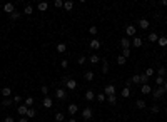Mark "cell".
Segmentation results:
<instances>
[{
    "label": "cell",
    "mask_w": 167,
    "mask_h": 122,
    "mask_svg": "<svg viewBox=\"0 0 167 122\" xmlns=\"http://www.w3.org/2000/svg\"><path fill=\"white\" fill-rule=\"evenodd\" d=\"M27 110H28V107L25 105V104H20V105L17 107V112H19L20 116H27Z\"/></svg>",
    "instance_id": "52a82bcc"
},
{
    "label": "cell",
    "mask_w": 167,
    "mask_h": 122,
    "mask_svg": "<svg viewBox=\"0 0 167 122\" xmlns=\"http://www.w3.org/2000/svg\"><path fill=\"white\" fill-rule=\"evenodd\" d=\"M85 62H87V59H85L84 55H82V57H79V60H77V64H79V65H84Z\"/></svg>",
    "instance_id": "f6af8a7d"
},
{
    "label": "cell",
    "mask_w": 167,
    "mask_h": 122,
    "mask_svg": "<svg viewBox=\"0 0 167 122\" xmlns=\"http://www.w3.org/2000/svg\"><path fill=\"white\" fill-rule=\"evenodd\" d=\"M157 74L161 75V77H165V74H167V70H165V67H159V70H157Z\"/></svg>",
    "instance_id": "f35d334b"
},
{
    "label": "cell",
    "mask_w": 167,
    "mask_h": 122,
    "mask_svg": "<svg viewBox=\"0 0 167 122\" xmlns=\"http://www.w3.org/2000/svg\"><path fill=\"white\" fill-rule=\"evenodd\" d=\"M72 9H74V2H63V10L70 12Z\"/></svg>",
    "instance_id": "cb8c5ba5"
},
{
    "label": "cell",
    "mask_w": 167,
    "mask_h": 122,
    "mask_svg": "<svg viewBox=\"0 0 167 122\" xmlns=\"http://www.w3.org/2000/svg\"><path fill=\"white\" fill-rule=\"evenodd\" d=\"M3 105H5V107H9V105H12V104H13V99H10V97H7V99H3Z\"/></svg>",
    "instance_id": "d590c367"
},
{
    "label": "cell",
    "mask_w": 167,
    "mask_h": 122,
    "mask_svg": "<svg viewBox=\"0 0 167 122\" xmlns=\"http://www.w3.org/2000/svg\"><path fill=\"white\" fill-rule=\"evenodd\" d=\"M147 39H149V42H157V40H159V35H157V34H150Z\"/></svg>",
    "instance_id": "d6a6232c"
},
{
    "label": "cell",
    "mask_w": 167,
    "mask_h": 122,
    "mask_svg": "<svg viewBox=\"0 0 167 122\" xmlns=\"http://www.w3.org/2000/svg\"><path fill=\"white\" fill-rule=\"evenodd\" d=\"M67 50V45L65 44H62V42H60V44H57V52L59 54H63Z\"/></svg>",
    "instance_id": "7402d4cb"
},
{
    "label": "cell",
    "mask_w": 167,
    "mask_h": 122,
    "mask_svg": "<svg viewBox=\"0 0 167 122\" xmlns=\"http://www.w3.org/2000/svg\"><path fill=\"white\" fill-rule=\"evenodd\" d=\"M120 95H122V97L124 99H127V97H129V95H130V89H122V94H120Z\"/></svg>",
    "instance_id": "e575fe53"
},
{
    "label": "cell",
    "mask_w": 167,
    "mask_h": 122,
    "mask_svg": "<svg viewBox=\"0 0 167 122\" xmlns=\"http://www.w3.org/2000/svg\"><path fill=\"white\" fill-rule=\"evenodd\" d=\"M122 55L125 57V59H127V57H130V49H122Z\"/></svg>",
    "instance_id": "60d3db41"
},
{
    "label": "cell",
    "mask_w": 167,
    "mask_h": 122,
    "mask_svg": "<svg viewBox=\"0 0 167 122\" xmlns=\"http://www.w3.org/2000/svg\"><path fill=\"white\" fill-rule=\"evenodd\" d=\"M55 7H63V2L62 0H55Z\"/></svg>",
    "instance_id": "f907efd6"
},
{
    "label": "cell",
    "mask_w": 167,
    "mask_h": 122,
    "mask_svg": "<svg viewBox=\"0 0 167 122\" xmlns=\"http://www.w3.org/2000/svg\"><path fill=\"white\" fill-rule=\"evenodd\" d=\"M67 82H69V77H67V75H63L62 80H60V84H62V85H67Z\"/></svg>",
    "instance_id": "c3c4849f"
},
{
    "label": "cell",
    "mask_w": 167,
    "mask_h": 122,
    "mask_svg": "<svg viewBox=\"0 0 167 122\" xmlns=\"http://www.w3.org/2000/svg\"><path fill=\"white\" fill-rule=\"evenodd\" d=\"M67 110H69V114H70V116H75V114L79 112V105H77V104H69Z\"/></svg>",
    "instance_id": "277c9868"
},
{
    "label": "cell",
    "mask_w": 167,
    "mask_h": 122,
    "mask_svg": "<svg viewBox=\"0 0 167 122\" xmlns=\"http://www.w3.org/2000/svg\"><path fill=\"white\" fill-rule=\"evenodd\" d=\"M165 114H167V109H165Z\"/></svg>",
    "instance_id": "6f0895ef"
},
{
    "label": "cell",
    "mask_w": 167,
    "mask_h": 122,
    "mask_svg": "<svg viewBox=\"0 0 167 122\" xmlns=\"http://www.w3.org/2000/svg\"><path fill=\"white\" fill-rule=\"evenodd\" d=\"M10 94H12V89H9V87H3V89H2V95H3V99L10 97Z\"/></svg>",
    "instance_id": "ffe728a7"
},
{
    "label": "cell",
    "mask_w": 167,
    "mask_h": 122,
    "mask_svg": "<svg viewBox=\"0 0 167 122\" xmlns=\"http://www.w3.org/2000/svg\"><path fill=\"white\" fill-rule=\"evenodd\" d=\"M42 104H44V107H45V109H50V107H52V104H54V100H52V99L47 95V97H44V102H42Z\"/></svg>",
    "instance_id": "30bf717a"
},
{
    "label": "cell",
    "mask_w": 167,
    "mask_h": 122,
    "mask_svg": "<svg viewBox=\"0 0 167 122\" xmlns=\"http://www.w3.org/2000/svg\"><path fill=\"white\" fill-rule=\"evenodd\" d=\"M89 34H90V35H95V34H97V27H95V25H92V27L89 28Z\"/></svg>",
    "instance_id": "ee69618b"
},
{
    "label": "cell",
    "mask_w": 167,
    "mask_h": 122,
    "mask_svg": "<svg viewBox=\"0 0 167 122\" xmlns=\"http://www.w3.org/2000/svg\"><path fill=\"white\" fill-rule=\"evenodd\" d=\"M157 44L161 45V47H167V37H159Z\"/></svg>",
    "instance_id": "4316f807"
},
{
    "label": "cell",
    "mask_w": 167,
    "mask_h": 122,
    "mask_svg": "<svg viewBox=\"0 0 167 122\" xmlns=\"http://www.w3.org/2000/svg\"><path fill=\"white\" fill-rule=\"evenodd\" d=\"M67 89H70V90H74V89H77V80H74V79H69V82H67L65 85Z\"/></svg>",
    "instance_id": "7c38bea8"
},
{
    "label": "cell",
    "mask_w": 167,
    "mask_h": 122,
    "mask_svg": "<svg viewBox=\"0 0 167 122\" xmlns=\"http://www.w3.org/2000/svg\"><path fill=\"white\" fill-rule=\"evenodd\" d=\"M150 90H152V89H150V85H149V84H144L140 87V92H142V94H150Z\"/></svg>",
    "instance_id": "d6986e66"
},
{
    "label": "cell",
    "mask_w": 167,
    "mask_h": 122,
    "mask_svg": "<svg viewBox=\"0 0 167 122\" xmlns=\"http://www.w3.org/2000/svg\"><path fill=\"white\" fill-rule=\"evenodd\" d=\"M104 94H105V97H107V95H114V94H115V85H112V84L105 85V89H104Z\"/></svg>",
    "instance_id": "3957f363"
},
{
    "label": "cell",
    "mask_w": 167,
    "mask_h": 122,
    "mask_svg": "<svg viewBox=\"0 0 167 122\" xmlns=\"http://www.w3.org/2000/svg\"><path fill=\"white\" fill-rule=\"evenodd\" d=\"M149 79H150V77H147L145 74H140V84H142V85H144V84H147V82H149Z\"/></svg>",
    "instance_id": "836d02e7"
},
{
    "label": "cell",
    "mask_w": 167,
    "mask_h": 122,
    "mask_svg": "<svg viewBox=\"0 0 167 122\" xmlns=\"http://www.w3.org/2000/svg\"><path fill=\"white\" fill-rule=\"evenodd\" d=\"M90 49H94V50L100 49V42H99L97 39H94V40H90Z\"/></svg>",
    "instance_id": "ac0fdd59"
},
{
    "label": "cell",
    "mask_w": 167,
    "mask_h": 122,
    "mask_svg": "<svg viewBox=\"0 0 167 122\" xmlns=\"http://www.w3.org/2000/svg\"><path fill=\"white\" fill-rule=\"evenodd\" d=\"M9 19H10V20H19V19H20V12H19V10L12 12V13L9 15Z\"/></svg>",
    "instance_id": "44dd1931"
},
{
    "label": "cell",
    "mask_w": 167,
    "mask_h": 122,
    "mask_svg": "<svg viewBox=\"0 0 167 122\" xmlns=\"http://www.w3.org/2000/svg\"><path fill=\"white\" fill-rule=\"evenodd\" d=\"M136 107H137V109H145V107H147V104H145V100L137 99L136 100Z\"/></svg>",
    "instance_id": "2e32d148"
},
{
    "label": "cell",
    "mask_w": 167,
    "mask_h": 122,
    "mask_svg": "<svg viewBox=\"0 0 167 122\" xmlns=\"http://www.w3.org/2000/svg\"><path fill=\"white\" fill-rule=\"evenodd\" d=\"M19 122H28V119H27V117H22V119H20Z\"/></svg>",
    "instance_id": "db71d44e"
},
{
    "label": "cell",
    "mask_w": 167,
    "mask_h": 122,
    "mask_svg": "<svg viewBox=\"0 0 167 122\" xmlns=\"http://www.w3.org/2000/svg\"><path fill=\"white\" fill-rule=\"evenodd\" d=\"M37 9L40 10V12H45V10L49 9V3L47 2H38V5H37Z\"/></svg>",
    "instance_id": "e0dca14e"
},
{
    "label": "cell",
    "mask_w": 167,
    "mask_h": 122,
    "mask_svg": "<svg viewBox=\"0 0 167 122\" xmlns=\"http://www.w3.org/2000/svg\"><path fill=\"white\" fill-rule=\"evenodd\" d=\"M67 122H77V120H75V119H74V117H70V119H69V120H67Z\"/></svg>",
    "instance_id": "11a10c76"
},
{
    "label": "cell",
    "mask_w": 167,
    "mask_h": 122,
    "mask_svg": "<svg viewBox=\"0 0 167 122\" xmlns=\"http://www.w3.org/2000/svg\"><path fill=\"white\" fill-rule=\"evenodd\" d=\"M55 97L59 100H65L67 99V90L65 89H57L55 90Z\"/></svg>",
    "instance_id": "7a4b0ae2"
},
{
    "label": "cell",
    "mask_w": 167,
    "mask_h": 122,
    "mask_svg": "<svg viewBox=\"0 0 167 122\" xmlns=\"http://www.w3.org/2000/svg\"><path fill=\"white\" fill-rule=\"evenodd\" d=\"M130 85H132V80H130V79H129V80H125V87L130 89Z\"/></svg>",
    "instance_id": "f5cc1de1"
},
{
    "label": "cell",
    "mask_w": 167,
    "mask_h": 122,
    "mask_svg": "<svg viewBox=\"0 0 167 122\" xmlns=\"http://www.w3.org/2000/svg\"><path fill=\"white\" fill-rule=\"evenodd\" d=\"M54 117H55V122H62L63 119H65V116H63L62 112H57V114H55Z\"/></svg>",
    "instance_id": "83f0119b"
},
{
    "label": "cell",
    "mask_w": 167,
    "mask_h": 122,
    "mask_svg": "<svg viewBox=\"0 0 167 122\" xmlns=\"http://www.w3.org/2000/svg\"><path fill=\"white\" fill-rule=\"evenodd\" d=\"M97 100H99V102H105V100H107V97H105V94H99V95H97Z\"/></svg>",
    "instance_id": "b9f144b4"
},
{
    "label": "cell",
    "mask_w": 167,
    "mask_h": 122,
    "mask_svg": "<svg viewBox=\"0 0 167 122\" xmlns=\"http://www.w3.org/2000/svg\"><path fill=\"white\" fill-rule=\"evenodd\" d=\"M3 10H5L7 13H12V12H15V9H13V3H5V5H3Z\"/></svg>",
    "instance_id": "4fadbf2b"
},
{
    "label": "cell",
    "mask_w": 167,
    "mask_h": 122,
    "mask_svg": "<svg viewBox=\"0 0 167 122\" xmlns=\"http://www.w3.org/2000/svg\"><path fill=\"white\" fill-rule=\"evenodd\" d=\"M162 5H165V7H167V0H162Z\"/></svg>",
    "instance_id": "9f6ffc18"
},
{
    "label": "cell",
    "mask_w": 167,
    "mask_h": 122,
    "mask_svg": "<svg viewBox=\"0 0 167 122\" xmlns=\"http://www.w3.org/2000/svg\"><path fill=\"white\" fill-rule=\"evenodd\" d=\"M100 62H102V74H107L109 72V62H107V59H100Z\"/></svg>",
    "instance_id": "8fae6325"
},
{
    "label": "cell",
    "mask_w": 167,
    "mask_h": 122,
    "mask_svg": "<svg viewBox=\"0 0 167 122\" xmlns=\"http://www.w3.org/2000/svg\"><path fill=\"white\" fill-rule=\"evenodd\" d=\"M35 116H37V110H35L34 107H30V109L27 110V116H25V117H27V119H34Z\"/></svg>",
    "instance_id": "5bb4252c"
},
{
    "label": "cell",
    "mask_w": 167,
    "mask_h": 122,
    "mask_svg": "<svg viewBox=\"0 0 167 122\" xmlns=\"http://www.w3.org/2000/svg\"><path fill=\"white\" fill-rule=\"evenodd\" d=\"M13 102H15V104H20V102H23V99L20 97V95H15V97H13Z\"/></svg>",
    "instance_id": "7dc6e473"
},
{
    "label": "cell",
    "mask_w": 167,
    "mask_h": 122,
    "mask_svg": "<svg viewBox=\"0 0 167 122\" xmlns=\"http://www.w3.org/2000/svg\"><path fill=\"white\" fill-rule=\"evenodd\" d=\"M165 92H167V90H165V89L161 85V87H157V89H154V90H152V95H154V99L157 100V99L164 97V94H165Z\"/></svg>",
    "instance_id": "6da1fadb"
},
{
    "label": "cell",
    "mask_w": 167,
    "mask_h": 122,
    "mask_svg": "<svg viewBox=\"0 0 167 122\" xmlns=\"http://www.w3.org/2000/svg\"><path fill=\"white\" fill-rule=\"evenodd\" d=\"M94 99H95V94H94V90H87V92H85V100L92 102Z\"/></svg>",
    "instance_id": "9a60e30c"
},
{
    "label": "cell",
    "mask_w": 167,
    "mask_h": 122,
    "mask_svg": "<svg viewBox=\"0 0 167 122\" xmlns=\"http://www.w3.org/2000/svg\"><path fill=\"white\" fill-rule=\"evenodd\" d=\"M132 45H134V47H140V45H142V39L140 37H134Z\"/></svg>",
    "instance_id": "d4e9b609"
},
{
    "label": "cell",
    "mask_w": 167,
    "mask_h": 122,
    "mask_svg": "<svg viewBox=\"0 0 167 122\" xmlns=\"http://www.w3.org/2000/svg\"><path fill=\"white\" fill-rule=\"evenodd\" d=\"M3 122H13V117H12V116L5 117V119H3Z\"/></svg>",
    "instance_id": "816d5d0a"
},
{
    "label": "cell",
    "mask_w": 167,
    "mask_h": 122,
    "mask_svg": "<svg viewBox=\"0 0 167 122\" xmlns=\"http://www.w3.org/2000/svg\"><path fill=\"white\" fill-rule=\"evenodd\" d=\"M130 80H132V84H140V75H139V74H136L132 79H130Z\"/></svg>",
    "instance_id": "74e56055"
},
{
    "label": "cell",
    "mask_w": 167,
    "mask_h": 122,
    "mask_svg": "<svg viewBox=\"0 0 167 122\" xmlns=\"http://www.w3.org/2000/svg\"><path fill=\"white\" fill-rule=\"evenodd\" d=\"M136 27L134 25H127L125 27V35H129V37H132V35H136Z\"/></svg>",
    "instance_id": "ba28073f"
},
{
    "label": "cell",
    "mask_w": 167,
    "mask_h": 122,
    "mask_svg": "<svg viewBox=\"0 0 167 122\" xmlns=\"http://www.w3.org/2000/svg\"><path fill=\"white\" fill-rule=\"evenodd\" d=\"M34 102H35V100H34V97H27L25 100H23V104H25V105L28 107V109H30V107L34 105Z\"/></svg>",
    "instance_id": "484cf974"
},
{
    "label": "cell",
    "mask_w": 167,
    "mask_h": 122,
    "mask_svg": "<svg viewBox=\"0 0 167 122\" xmlns=\"http://www.w3.org/2000/svg\"><path fill=\"white\" fill-rule=\"evenodd\" d=\"M159 110H161V107H159V105H157V104H154V105H152V107H150V112H152V114H157V112H159Z\"/></svg>",
    "instance_id": "ab89813d"
},
{
    "label": "cell",
    "mask_w": 167,
    "mask_h": 122,
    "mask_svg": "<svg viewBox=\"0 0 167 122\" xmlns=\"http://www.w3.org/2000/svg\"><path fill=\"white\" fill-rule=\"evenodd\" d=\"M82 117H84V120L92 119V109H90V107H85V109L82 110Z\"/></svg>",
    "instance_id": "5b68a950"
},
{
    "label": "cell",
    "mask_w": 167,
    "mask_h": 122,
    "mask_svg": "<svg viewBox=\"0 0 167 122\" xmlns=\"http://www.w3.org/2000/svg\"><path fill=\"white\" fill-rule=\"evenodd\" d=\"M145 75H147V77H150V75H154V69H152V67H149V69L147 70H145V72H144Z\"/></svg>",
    "instance_id": "bcb514c9"
},
{
    "label": "cell",
    "mask_w": 167,
    "mask_h": 122,
    "mask_svg": "<svg viewBox=\"0 0 167 122\" xmlns=\"http://www.w3.org/2000/svg\"><path fill=\"white\" fill-rule=\"evenodd\" d=\"M42 94H44V97H47V94H49V87H42Z\"/></svg>",
    "instance_id": "681fc988"
},
{
    "label": "cell",
    "mask_w": 167,
    "mask_h": 122,
    "mask_svg": "<svg viewBox=\"0 0 167 122\" xmlns=\"http://www.w3.org/2000/svg\"><path fill=\"white\" fill-rule=\"evenodd\" d=\"M164 77H161V75H157V77H155V84H157V87H161V85H164Z\"/></svg>",
    "instance_id": "f546056e"
},
{
    "label": "cell",
    "mask_w": 167,
    "mask_h": 122,
    "mask_svg": "<svg viewBox=\"0 0 167 122\" xmlns=\"http://www.w3.org/2000/svg\"><path fill=\"white\" fill-rule=\"evenodd\" d=\"M99 62H100V57L99 55H90V64L95 65V64H99Z\"/></svg>",
    "instance_id": "1f68e13d"
},
{
    "label": "cell",
    "mask_w": 167,
    "mask_h": 122,
    "mask_svg": "<svg viewBox=\"0 0 167 122\" xmlns=\"http://www.w3.org/2000/svg\"><path fill=\"white\" fill-rule=\"evenodd\" d=\"M85 80H89V82L94 80V72H92V70H89V72L85 74Z\"/></svg>",
    "instance_id": "8d00e7d4"
},
{
    "label": "cell",
    "mask_w": 167,
    "mask_h": 122,
    "mask_svg": "<svg viewBox=\"0 0 167 122\" xmlns=\"http://www.w3.org/2000/svg\"><path fill=\"white\" fill-rule=\"evenodd\" d=\"M60 65H62V69H67V67H69V60H67V59L60 60Z\"/></svg>",
    "instance_id": "7bdbcfd3"
},
{
    "label": "cell",
    "mask_w": 167,
    "mask_h": 122,
    "mask_svg": "<svg viewBox=\"0 0 167 122\" xmlns=\"http://www.w3.org/2000/svg\"><path fill=\"white\" fill-rule=\"evenodd\" d=\"M107 102L110 104V105H115V104H117V97H115V94H114V95H107Z\"/></svg>",
    "instance_id": "603a6c76"
},
{
    "label": "cell",
    "mask_w": 167,
    "mask_h": 122,
    "mask_svg": "<svg viewBox=\"0 0 167 122\" xmlns=\"http://www.w3.org/2000/svg\"><path fill=\"white\" fill-rule=\"evenodd\" d=\"M120 45H122V49H130L132 42H130L127 37H122V40H120Z\"/></svg>",
    "instance_id": "9c48e42d"
},
{
    "label": "cell",
    "mask_w": 167,
    "mask_h": 122,
    "mask_svg": "<svg viewBox=\"0 0 167 122\" xmlns=\"http://www.w3.org/2000/svg\"><path fill=\"white\" fill-rule=\"evenodd\" d=\"M165 100H167V95H165Z\"/></svg>",
    "instance_id": "680465c9"
},
{
    "label": "cell",
    "mask_w": 167,
    "mask_h": 122,
    "mask_svg": "<svg viewBox=\"0 0 167 122\" xmlns=\"http://www.w3.org/2000/svg\"><path fill=\"white\" fill-rule=\"evenodd\" d=\"M125 62H127V59L124 55H119V57H117V65H124Z\"/></svg>",
    "instance_id": "f1b7e54d"
},
{
    "label": "cell",
    "mask_w": 167,
    "mask_h": 122,
    "mask_svg": "<svg viewBox=\"0 0 167 122\" xmlns=\"http://www.w3.org/2000/svg\"><path fill=\"white\" fill-rule=\"evenodd\" d=\"M32 12H34V7L32 5H27L25 9H23V13H25V15H32Z\"/></svg>",
    "instance_id": "4dcf8cb0"
},
{
    "label": "cell",
    "mask_w": 167,
    "mask_h": 122,
    "mask_svg": "<svg viewBox=\"0 0 167 122\" xmlns=\"http://www.w3.org/2000/svg\"><path fill=\"white\" fill-rule=\"evenodd\" d=\"M137 24H139V27L142 28V30H147V28H149V25H150V22H149L147 19H140Z\"/></svg>",
    "instance_id": "8992f818"
}]
</instances>
